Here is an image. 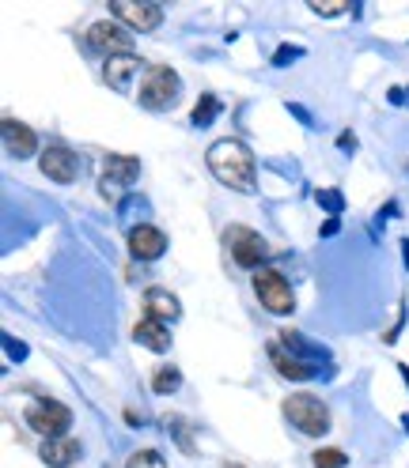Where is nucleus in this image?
Masks as SVG:
<instances>
[{"label": "nucleus", "instance_id": "obj_1", "mask_svg": "<svg viewBox=\"0 0 409 468\" xmlns=\"http://www.w3.org/2000/svg\"><path fill=\"white\" fill-rule=\"evenodd\" d=\"M209 170L216 174L220 185H228L235 193H255L258 189L255 155H250L246 144H239V140H216L209 148Z\"/></svg>", "mask_w": 409, "mask_h": 468}, {"label": "nucleus", "instance_id": "obj_2", "mask_svg": "<svg viewBox=\"0 0 409 468\" xmlns=\"http://www.w3.org/2000/svg\"><path fill=\"white\" fill-rule=\"evenodd\" d=\"M182 99V79L175 69H167V64H148L145 69V79H140V91H137V103L145 110H155V114H163Z\"/></svg>", "mask_w": 409, "mask_h": 468}, {"label": "nucleus", "instance_id": "obj_3", "mask_svg": "<svg viewBox=\"0 0 409 468\" xmlns=\"http://www.w3.org/2000/svg\"><path fill=\"white\" fill-rule=\"evenodd\" d=\"M285 419L300 434H311V439H319V434L330 431V408L319 397H307V393H296L285 400Z\"/></svg>", "mask_w": 409, "mask_h": 468}, {"label": "nucleus", "instance_id": "obj_4", "mask_svg": "<svg viewBox=\"0 0 409 468\" xmlns=\"http://www.w3.org/2000/svg\"><path fill=\"white\" fill-rule=\"evenodd\" d=\"M27 423L46 439H65V431L72 427V412L50 397H35V405L27 408Z\"/></svg>", "mask_w": 409, "mask_h": 468}, {"label": "nucleus", "instance_id": "obj_5", "mask_svg": "<svg viewBox=\"0 0 409 468\" xmlns=\"http://www.w3.org/2000/svg\"><path fill=\"white\" fill-rule=\"evenodd\" d=\"M255 295H258V302L270 314H292L296 310V295H292L288 280L280 276V272H273V268H258L255 272Z\"/></svg>", "mask_w": 409, "mask_h": 468}, {"label": "nucleus", "instance_id": "obj_6", "mask_svg": "<svg viewBox=\"0 0 409 468\" xmlns=\"http://www.w3.org/2000/svg\"><path fill=\"white\" fill-rule=\"evenodd\" d=\"M140 177V159L133 155H106L103 159V177H99V189H103V197L106 201H118L125 189H129L133 182Z\"/></svg>", "mask_w": 409, "mask_h": 468}, {"label": "nucleus", "instance_id": "obj_7", "mask_svg": "<svg viewBox=\"0 0 409 468\" xmlns=\"http://www.w3.org/2000/svg\"><path fill=\"white\" fill-rule=\"evenodd\" d=\"M224 242H228L231 257H235V261H239L243 268H262V261L270 257V242H265L258 231H250V227H228V231H224Z\"/></svg>", "mask_w": 409, "mask_h": 468}, {"label": "nucleus", "instance_id": "obj_8", "mask_svg": "<svg viewBox=\"0 0 409 468\" xmlns=\"http://www.w3.org/2000/svg\"><path fill=\"white\" fill-rule=\"evenodd\" d=\"M88 42H91V50H99V53H106V57L133 53V35H129V27H121V23H114V20L91 23V27H88Z\"/></svg>", "mask_w": 409, "mask_h": 468}, {"label": "nucleus", "instance_id": "obj_9", "mask_svg": "<svg viewBox=\"0 0 409 468\" xmlns=\"http://www.w3.org/2000/svg\"><path fill=\"white\" fill-rule=\"evenodd\" d=\"M110 20H121L129 30H160L163 23V8L160 4H133V0H114L110 4Z\"/></svg>", "mask_w": 409, "mask_h": 468}, {"label": "nucleus", "instance_id": "obj_10", "mask_svg": "<svg viewBox=\"0 0 409 468\" xmlns=\"http://www.w3.org/2000/svg\"><path fill=\"white\" fill-rule=\"evenodd\" d=\"M76 170H80V163H76V155L65 144H50V148L42 152V174L50 177V182L69 185V182H76Z\"/></svg>", "mask_w": 409, "mask_h": 468}, {"label": "nucleus", "instance_id": "obj_11", "mask_svg": "<svg viewBox=\"0 0 409 468\" xmlns=\"http://www.w3.org/2000/svg\"><path fill=\"white\" fill-rule=\"evenodd\" d=\"M129 253L137 261H160L167 253V234L160 227H148V223H140V227L129 231Z\"/></svg>", "mask_w": 409, "mask_h": 468}, {"label": "nucleus", "instance_id": "obj_12", "mask_svg": "<svg viewBox=\"0 0 409 468\" xmlns=\"http://www.w3.org/2000/svg\"><path fill=\"white\" fill-rule=\"evenodd\" d=\"M0 133H4V152H8L12 159H27V155H35V152H38V136H35V128H27L23 121L4 118V121H0Z\"/></svg>", "mask_w": 409, "mask_h": 468}, {"label": "nucleus", "instance_id": "obj_13", "mask_svg": "<svg viewBox=\"0 0 409 468\" xmlns=\"http://www.w3.org/2000/svg\"><path fill=\"white\" fill-rule=\"evenodd\" d=\"M270 359H273V366H277V374L288 378V382H307V378L319 374L314 366L300 363L292 351H285V344H280V341H270Z\"/></svg>", "mask_w": 409, "mask_h": 468}, {"label": "nucleus", "instance_id": "obj_14", "mask_svg": "<svg viewBox=\"0 0 409 468\" xmlns=\"http://www.w3.org/2000/svg\"><path fill=\"white\" fill-rule=\"evenodd\" d=\"M140 72V57H133V53H118V57H106V64H103V79L114 91H129V79Z\"/></svg>", "mask_w": 409, "mask_h": 468}, {"label": "nucleus", "instance_id": "obj_15", "mask_svg": "<svg viewBox=\"0 0 409 468\" xmlns=\"http://www.w3.org/2000/svg\"><path fill=\"white\" fill-rule=\"evenodd\" d=\"M133 341H137V344H145V348L155 351V355L171 351V333H167L163 321H155V317L137 321V325H133Z\"/></svg>", "mask_w": 409, "mask_h": 468}, {"label": "nucleus", "instance_id": "obj_16", "mask_svg": "<svg viewBox=\"0 0 409 468\" xmlns=\"http://www.w3.org/2000/svg\"><path fill=\"white\" fill-rule=\"evenodd\" d=\"M145 310H148V317H155V321H163V325H171V321H179L182 306H179V299L171 295V291H163V287H152V291L145 295Z\"/></svg>", "mask_w": 409, "mask_h": 468}, {"label": "nucleus", "instance_id": "obj_17", "mask_svg": "<svg viewBox=\"0 0 409 468\" xmlns=\"http://www.w3.org/2000/svg\"><path fill=\"white\" fill-rule=\"evenodd\" d=\"M38 454H42V461L50 464V468H69L76 457H80V442H72V439H46Z\"/></svg>", "mask_w": 409, "mask_h": 468}, {"label": "nucleus", "instance_id": "obj_18", "mask_svg": "<svg viewBox=\"0 0 409 468\" xmlns=\"http://www.w3.org/2000/svg\"><path fill=\"white\" fill-rule=\"evenodd\" d=\"M280 344H285V351H292L300 363H311V359H330V351L322 348V344H311V341H304V333H296V329H280V336H277Z\"/></svg>", "mask_w": 409, "mask_h": 468}, {"label": "nucleus", "instance_id": "obj_19", "mask_svg": "<svg viewBox=\"0 0 409 468\" xmlns=\"http://www.w3.org/2000/svg\"><path fill=\"white\" fill-rule=\"evenodd\" d=\"M216 114H220V99L204 91L201 99H197V106H194V118H190V121H194L197 128H204V125H213V121H216Z\"/></svg>", "mask_w": 409, "mask_h": 468}, {"label": "nucleus", "instance_id": "obj_20", "mask_svg": "<svg viewBox=\"0 0 409 468\" xmlns=\"http://www.w3.org/2000/svg\"><path fill=\"white\" fill-rule=\"evenodd\" d=\"M179 385H182V374H179L175 366H160V370H155V378H152V390L160 393V397H163V393H175Z\"/></svg>", "mask_w": 409, "mask_h": 468}, {"label": "nucleus", "instance_id": "obj_21", "mask_svg": "<svg viewBox=\"0 0 409 468\" xmlns=\"http://www.w3.org/2000/svg\"><path fill=\"white\" fill-rule=\"evenodd\" d=\"M167 423V434H175L179 446H182V454H194V439H190V423H186L182 415H167L163 419Z\"/></svg>", "mask_w": 409, "mask_h": 468}, {"label": "nucleus", "instance_id": "obj_22", "mask_svg": "<svg viewBox=\"0 0 409 468\" xmlns=\"http://www.w3.org/2000/svg\"><path fill=\"white\" fill-rule=\"evenodd\" d=\"M345 464H349V454L338 449V446H326V449L314 454V468H345Z\"/></svg>", "mask_w": 409, "mask_h": 468}, {"label": "nucleus", "instance_id": "obj_23", "mask_svg": "<svg viewBox=\"0 0 409 468\" xmlns=\"http://www.w3.org/2000/svg\"><path fill=\"white\" fill-rule=\"evenodd\" d=\"M125 468H167V464H163V457L155 454V449H137Z\"/></svg>", "mask_w": 409, "mask_h": 468}, {"label": "nucleus", "instance_id": "obj_24", "mask_svg": "<svg viewBox=\"0 0 409 468\" xmlns=\"http://www.w3.org/2000/svg\"><path fill=\"white\" fill-rule=\"evenodd\" d=\"M314 201H319L334 219H338V212L345 208V201H341V193H338V189H319V193H314Z\"/></svg>", "mask_w": 409, "mask_h": 468}, {"label": "nucleus", "instance_id": "obj_25", "mask_svg": "<svg viewBox=\"0 0 409 468\" xmlns=\"http://www.w3.org/2000/svg\"><path fill=\"white\" fill-rule=\"evenodd\" d=\"M292 57H304L300 45H280L277 57H273V64H292Z\"/></svg>", "mask_w": 409, "mask_h": 468}, {"label": "nucleus", "instance_id": "obj_26", "mask_svg": "<svg viewBox=\"0 0 409 468\" xmlns=\"http://www.w3.org/2000/svg\"><path fill=\"white\" fill-rule=\"evenodd\" d=\"M314 15H341V12H349V4H311Z\"/></svg>", "mask_w": 409, "mask_h": 468}, {"label": "nucleus", "instance_id": "obj_27", "mask_svg": "<svg viewBox=\"0 0 409 468\" xmlns=\"http://www.w3.org/2000/svg\"><path fill=\"white\" fill-rule=\"evenodd\" d=\"M4 351H8V359H23V355H27V348H23V344H15L12 336H4Z\"/></svg>", "mask_w": 409, "mask_h": 468}, {"label": "nucleus", "instance_id": "obj_28", "mask_svg": "<svg viewBox=\"0 0 409 468\" xmlns=\"http://www.w3.org/2000/svg\"><path fill=\"white\" fill-rule=\"evenodd\" d=\"M338 144H341L345 152H349V148H356V136H353V133H341V140H338Z\"/></svg>", "mask_w": 409, "mask_h": 468}, {"label": "nucleus", "instance_id": "obj_29", "mask_svg": "<svg viewBox=\"0 0 409 468\" xmlns=\"http://www.w3.org/2000/svg\"><path fill=\"white\" fill-rule=\"evenodd\" d=\"M220 468H243V464H220Z\"/></svg>", "mask_w": 409, "mask_h": 468}, {"label": "nucleus", "instance_id": "obj_30", "mask_svg": "<svg viewBox=\"0 0 409 468\" xmlns=\"http://www.w3.org/2000/svg\"><path fill=\"white\" fill-rule=\"evenodd\" d=\"M405 431H409V419H405Z\"/></svg>", "mask_w": 409, "mask_h": 468}]
</instances>
